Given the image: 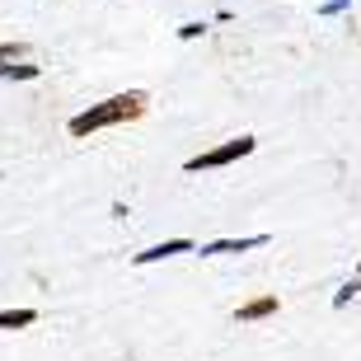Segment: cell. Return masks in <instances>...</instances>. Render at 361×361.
Listing matches in <instances>:
<instances>
[{"label":"cell","instance_id":"4","mask_svg":"<svg viewBox=\"0 0 361 361\" xmlns=\"http://www.w3.org/2000/svg\"><path fill=\"white\" fill-rule=\"evenodd\" d=\"M192 249H197L192 240H164L155 249H146V254H136V263L146 268V263H160V258H174V254H192Z\"/></svg>","mask_w":361,"mask_h":361},{"label":"cell","instance_id":"5","mask_svg":"<svg viewBox=\"0 0 361 361\" xmlns=\"http://www.w3.org/2000/svg\"><path fill=\"white\" fill-rule=\"evenodd\" d=\"M268 314H277V295H258V300H249V305H240V310H235V319H240V324L268 319Z\"/></svg>","mask_w":361,"mask_h":361},{"label":"cell","instance_id":"12","mask_svg":"<svg viewBox=\"0 0 361 361\" xmlns=\"http://www.w3.org/2000/svg\"><path fill=\"white\" fill-rule=\"evenodd\" d=\"M357 277H361V268H357Z\"/></svg>","mask_w":361,"mask_h":361},{"label":"cell","instance_id":"11","mask_svg":"<svg viewBox=\"0 0 361 361\" xmlns=\"http://www.w3.org/2000/svg\"><path fill=\"white\" fill-rule=\"evenodd\" d=\"M352 0H329V5H319V14H338V10H348Z\"/></svg>","mask_w":361,"mask_h":361},{"label":"cell","instance_id":"3","mask_svg":"<svg viewBox=\"0 0 361 361\" xmlns=\"http://www.w3.org/2000/svg\"><path fill=\"white\" fill-rule=\"evenodd\" d=\"M258 244H268V235H249V240H212V244H202L197 254L216 258V254H249V249H258Z\"/></svg>","mask_w":361,"mask_h":361},{"label":"cell","instance_id":"6","mask_svg":"<svg viewBox=\"0 0 361 361\" xmlns=\"http://www.w3.org/2000/svg\"><path fill=\"white\" fill-rule=\"evenodd\" d=\"M38 319V310H0V329H28Z\"/></svg>","mask_w":361,"mask_h":361},{"label":"cell","instance_id":"7","mask_svg":"<svg viewBox=\"0 0 361 361\" xmlns=\"http://www.w3.org/2000/svg\"><path fill=\"white\" fill-rule=\"evenodd\" d=\"M42 66H33V61H24V66H0V80H38Z\"/></svg>","mask_w":361,"mask_h":361},{"label":"cell","instance_id":"1","mask_svg":"<svg viewBox=\"0 0 361 361\" xmlns=\"http://www.w3.org/2000/svg\"><path fill=\"white\" fill-rule=\"evenodd\" d=\"M141 113H146V94L141 90L113 94V99H104V104L75 113V118H71V136L80 141V136H94V132H104V127H118V122H132V118H141Z\"/></svg>","mask_w":361,"mask_h":361},{"label":"cell","instance_id":"9","mask_svg":"<svg viewBox=\"0 0 361 361\" xmlns=\"http://www.w3.org/2000/svg\"><path fill=\"white\" fill-rule=\"evenodd\" d=\"M357 291H361V277H357V281H348V286H343V291L334 295V305H348V300H352Z\"/></svg>","mask_w":361,"mask_h":361},{"label":"cell","instance_id":"2","mask_svg":"<svg viewBox=\"0 0 361 361\" xmlns=\"http://www.w3.org/2000/svg\"><path fill=\"white\" fill-rule=\"evenodd\" d=\"M254 136H235V141H226V146H216V150H202V155H192V160L183 164L188 174H202V169H226V164L244 160V155H254Z\"/></svg>","mask_w":361,"mask_h":361},{"label":"cell","instance_id":"8","mask_svg":"<svg viewBox=\"0 0 361 361\" xmlns=\"http://www.w3.org/2000/svg\"><path fill=\"white\" fill-rule=\"evenodd\" d=\"M5 61H28V42H0V66Z\"/></svg>","mask_w":361,"mask_h":361},{"label":"cell","instance_id":"10","mask_svg":"<svg viewBox=\"0 0 361 361\" xmlns=\"http://www.w3.org/2000/svg\"><path fill=\"white\" fill-rule=\"evenodd\" d=\"M202 33H207V24H183V28H178V38H183V42L202 38Z\"/></svg>","mask_w":361,"mask_h":361}]
</instances>
